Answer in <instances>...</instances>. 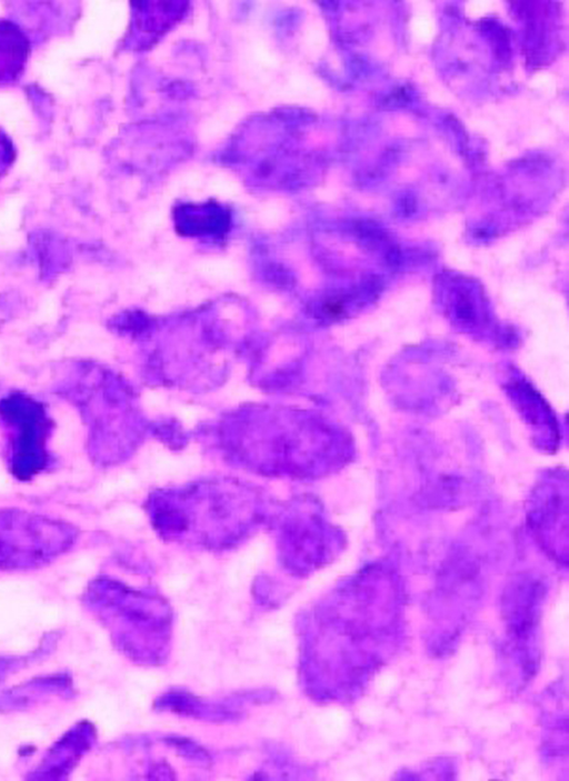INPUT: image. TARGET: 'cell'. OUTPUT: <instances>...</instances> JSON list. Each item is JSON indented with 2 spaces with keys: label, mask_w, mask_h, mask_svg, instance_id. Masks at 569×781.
Instances as JSON below:
<instances>
[{
  "label": "cell",
  "mask_w": 569,
  "mask_h": 781,
  "mask_svg": "<svg viewBox=\"0 0 569 781\" xmlns=\"http://www.w3.org/2000/svg\"><path fill=\"white\" fill-rule=\"evenodd\" d=\"M9 427L7 438V460L11 473L19 480H29L43 471L50 457L47 440L50 425L34 404L26 414H7Z\"/></svg>",
  "instance_id": "obj_1"
}]
</instances>
